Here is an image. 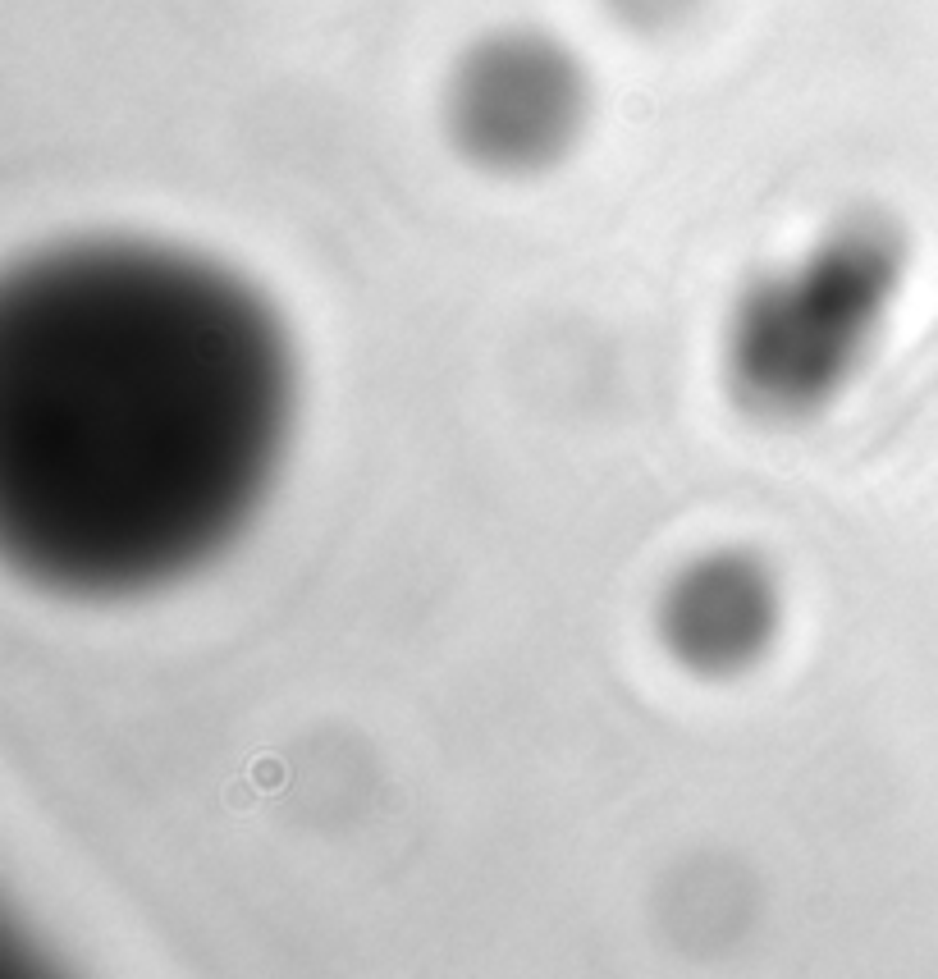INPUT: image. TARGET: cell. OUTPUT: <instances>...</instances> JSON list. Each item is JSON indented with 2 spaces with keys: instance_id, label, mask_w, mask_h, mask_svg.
Wrapping results in <instances>:
<instances>
[{
  "instance_id": "cell-1",
  "label": "cell",
  "mask_w": 938,
  "mask_h": 979,
  "mask_svg": "<svg viewBox=\"0 0 938 979\" xmlns=\"http://www.w3.org/2000/svg\"><path fill=\"white\" fill-rule=\"evenodd\" d=\"M289 426V334L211 261L92 238L0 289V545L46 591L142 595L216 559Z\"/></svg>"
},
{
  "instance_id": "cell-2",
  "label": "cell",
  "mask_w": 938,
  "mask_h": 979,
  "mask_svg": "<svg viewBox=\"0 0 938 979\" xmlns=\"http://www.w3.org/2000/svg\"><path fill=\"white\" fill-rule=\"evenodd\" d=\"M902 270V248L870 216L842 220L737 307L728 371L755 412L801 417L847 385Z\"/></svg>"
},
{
  "instance_id": "cell-3",
  "label": "cell",
  "mask_w": 938,
  "mask_h": 979,
  "mask_svg": "<svg viewBox=\"0 0 938 979\" xmlns=\"http://www.w3.org/2000/svg\"><path fill=\"white\" fill-rule=\"evenodd\" d=\"M591 115L582 60L550 33L504 28L467 46L444 87L453 147L490 174H540L563 161Z\"/></svg>"
},
{
  "instance_id": "cell-4",
  "label": "cell",
  "mask_w": 938,
  "mask_h": 979,
  "mask_svg": "<svg viewBox=\"0 0 938 979\" xmlns=\"http://www.w3.org/2000/svg\"><path fill=\"white\" fill-rule=\"evenodd\" d=\"M778 632V586L751 554H705L669 581L659 600V636L691 673H742Z\"/></svg>"
},
{
  "instance_id": "cell-5",
  "label": "cell",
  "mask_w": 938,
  "mask_h": 979,
  "mask_svg": "<svg viewBox=\"0 0 938 979\" xmlns=\"http://www.w3.org/2000/svg\"><path fill=\"white\" fill-rule=\"evenodd\" d=\"M604 5L618 23L637 28V33H669V28H678L682 19L696 14L701 0H604Z\"/></svg>"
}]
</instances>
